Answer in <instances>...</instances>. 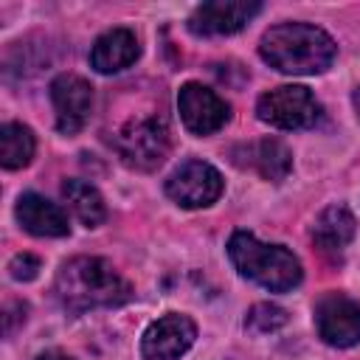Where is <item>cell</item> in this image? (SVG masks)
Segmentation results:
<instances>
[{
    "label": "cell",
    "instance_id": "6da1fadb",
    "mask_svg": "<svg viewBox=\"0 0 360 360\" xmlns=\"http://www.w3.org/2000/svg\"><path fill=\"white\" fill-rule=\"evenodd\" d=\"M53 292L68 312H90V309H112L132 298V284L112 270L107 259L98 256H76L68 259L56 278Z\"/></svg>",
    "mask_w": 360,
    "mask_h": 360
},
{
    "label": "cell",
    "instance_id": "7a4b0ae2",
    "mask_svg": "<svg viewBox=\"0 0 360 360\" xmlns=\"http://www.w3.org/2000/svg\"><path fill=\"white\" fill-rule=\"evenodd\" d=\"M262 59L278 73L292 76H315L323 73L338 53L335 39L309 22H281L264 31L259 42Z\"/></svg>",
    "mask_w": 360,
    "mask_h": 360
},
{
    "label": "cell",
    "instance_id": "3957f363",
    "mask_svg": "<svg viewBox=\"0 0 360 360\" xmlns=\"http://www.w3.org/2000/svg\"><path fill=\"white\" fill-rule=\"evenodd\" d=\"M228 256L239 276L270 292H287L304 278L301 262L287 248L259 242L250 231H236L228 239Z\"/></svg>",
    "mask_w": 360,
    "mask_h": 360
},
{
    "label": "cell",
    "instance_id": "277c9868",
    "mask_svg": "<svg viewBox=\"0 0 360 360\" xmlns=\"http://www.w3.org/2000/svg\"><path fill=\"white\" fill-rule=\"evenodd\" d=\"M169 129L160 118L149 115V118H135L129 124H124L115 135V149L118 158L138 172H152L158 169L166 155H169Z\"/></svg>",
    "mask_w": 360,
    "mask_h": 360
},
{
    "label": "cell",
    "instance_id": "5b68a950",
    "mask_svg": "<svg viewBox=\"0 0 360 360\" xmlns=\"http://www.w3.org/2000/svg\"><path fill=\"white\" fill-rule=\"evenodd\" d=\"M259 121L278 129H307L318 121L321 104L304 84H281L259 96L256 101Z\"/></svg>",
    "mask_w": 360,
    "mask_h": 360
},
{
    "label": "cell",
    "instance_id": "8992f818",
    "mask_svg": "<svg viewBox=\"0 0 360 360\" xmlns=\"http://www.w3.org/2000/svg\"><path fill=\"white\" fill-rule=\"evenodd\" d=\"M315 329L323 343L338 349L360 343V301L343 292H323L315 301Z\"/></svg>",
    "mask_w": 360,
    "mask_h": 360
},
{
    "label": "cell",
    "instance_id": "52a82bcc",
    "mask_svg": "<svg viewBox=\"0 0 360 360\" xmlns=\"http://www.w3.org/2000/svg\"><path fill=\"white\" fill-rule=\"evenodd\" d=\"M166 194L180 208H205V205L219 200V194H222V174L211 163L186 160V163H180L169 174Z\"/></svg>",
    "mask_w": 360,
    "mask_h": 360
},
{
    "label": "cell",
    "instance_id": "ba28073f",
    "mask_svg": "<svg viewBox=\"0 0 360 360\" xmlns=\"http://www.w3.org/2000/svg\"><path fill=\"white\" fill-rule=\"evenodd\" d=\"M177 110L191 135H211L231 118V104L200 82H186L177 93Z\"/></svg>",
    "mask_w": 360,
    "mask_h": 360
},
{
    "label": "cell",
    "instance_id": "9c48e42d",
    "mask_svg": "<svg viewBox=\"0 0 360 360\" xmlns=\"http://www.w3.org/2000/svg\"><path fill=\"white\" fill-rule=\"evenodd\" d=\"M51 101L56 112V129L62 135H76L90 121L93 87L87 79L76 73H59L51 82Z\"/></svg>",
    "mask_w": 360,
    "mask_h": 360
},
{
    "label": "cell",
    "instance_id": "30bf717a",
    "mask_svg": "<svg viewBox=\"0 0 360 360\" xmlns=\"http://www.w3.org/2000/svg\"><path fill=\"white\" fill-rule=\"evenodd\" d=\"M197 338V326L188 315L169 312L146 326L141 338V354L143 360H177L183 357Z\"/></svg>",
    "mask_w": 360,
    "mask_h": 360
},
{
    "label": "cell",
    "instance_id": "8fae6325",
    "mask_svg": "<svg viewBox=\"0 0 360 360\" xmlns=\"http://www.w3.org/2000/svg\"><path fill=\"white\" fill-rule=\"evenodd\" d=\"M262 11V3L253 0H211L191 11L188 31L197 37H225L245 28L248 20H253Z\"/></svg>",
    "mask_w": 360,
    "mask_h": 360
},
{
    "label": "cell",
    "instance_id": "7c38bea8",
    "mask_svg": "<svg viewBox=\"0 0 360 360\" xmlns=\"http://www.w3.org/2000/svg\"><path fill=\"white\" fill-rule=\"evenodd\" d=\"M14 214H17V222L34 236H68L70 231L68 214L37 191H25L17 200Z\"/></svg>",
    "mask_w": 360,
    "mask_h": 360
},
{
    "label": "cell",
    "instance_id": "4fadbf2b",
    "mask_svg": "<svg viewBox=\"0 0 360 360\" xmlns=\"http://www.w3.org/2000/svg\"><path fill=\"white\" fill-rule=\"evenodd\" d=\"M138 56H141V45L129 28H110L90 48V65L98 73H118L135 65Z\"/></svg>",
    "mask_w": 360,
    "mask_h": 360
},
{
    "label": "cell",
    "instance_id": "5bb4252c",
    "mask_svg": "<svg viewBox=\"0 0 360 360\" xmlns=\"http://www.w3.org/2000/svg\"><path fill=\"white\" fill-rule=\"evenodd\" d=\"M354 231H357V219L354 214L335 202V205H326L318 217H315V225H312V242L321 248V250H340L346 248L352 239H354Z\"/></svg>",
    "mask_w": 360,
    "mask_h": 360
},
{
    "label": "cell",
    "instance_id": "9a60e30c",
    "mask_svg": "<svg viewBox=\"0 0 360 360\" xmlns=\"http://www.w3.org/2000/svg\"><path fill=\"white\" fill-rule=\"evenodd\" d=\"M62 197L65 202L70 205V211L79 217L82 225L87 228H98L104 219H107V205H104V197L98 194L96 186H90L87 180H65L62 183Z\"/></svg>",
    "mask_w": 360,
    "mask_h": 360
},
{
    "label": "cell",
    "instance_id": "2e32d148",
    "mask_svg": "<svg viewBox=\"0 0 360 360\" xmlns=\"http://www.w3.org/2000/svg\"><path fill=\"white\" fill-rule=\"evenodd\" d=\"M248 152H250L253 169H256L264 180L278 183V180H284V177L290 174V169H292V152H290V146H287L284 141H278V138H262V141H256Z\"/></svg>",
    "mask_w": 360,
    "mask_h": 360
},
{
    "label": "cell",
    "instance_id": "e0dca14e",
    "mask_svg": "<svg viewBox=\"0 0 360 360\" xmlns=\"http://www.w3.org/2000/svg\"><path fill=\"white\" fill-rule=\"evenodd\" d=\"M37 138L25 124L8 121L0 127V160L6 169H22L31 163Z\"/></svg>",
    "mask_w": 360,
    "mask_h": 360
},
{
    "label": "cell",
    "instance_id": "ac0fdd59",
    "mask_svg": "<svg viewBox=\"0 0 360 360\" xmlns=\"http://www.w3.org/2000/svg\"><path fill=\"white\" fill-rule=\"evenodd\" d=\"M284 323H287V309H281L278 304H270V301L253 304L250 312L245 315V329L253 332V335H270V332H278Z\"/></svg>",
    "mask_w": 360,
    "mask_h": 360
},
{
    "label": "cell",
    "instance_id": "d6986e66",
    "mask_svg": "<svg viewBox=\"0 0 360 360\" xmlns=\"http://www.w3.org/2000/svg\"><path fill=\"white\" fill-rule=\"evenodd\" d=\"M39 267H42V262H39V256H34V253H17V256L8 262V273H11L14 281H31V278H37Z\"/></svg>",
    "mask_w": 360,
    "mask_h": 360
},
{
    "label": "cell",
    "instance_id": "ffe728a7",
    "mask_svg": "<svg viewBox=\"0 0 360 360\" xmlns=\"http://www.w3.org/2000/svg\"><path fill=\"white\" fill-rule=\"evenodd\" d=\"M3 321H6V335H11V332H14V321H25V304H20V301L8 304Z\"/></svg>",
    "mask_w": 360,
    "mask_h": 360
},
{
    "label": "cell",
    "instance_id": "44dd1931",
    "mask_svg": "<svg viewBox=\"0 0 360 360\" xmlns=\"http://www.w3.org/2000/svg\"><path fill=\"white\" fill-rule=\"evenodd\" d=\"M37 360H73V357L65 354V352H59V349H48V352H42Z\"/></svg>",
    "mask_w": 360,
    "mask_h": 360
},
{
    "label": "cell",
    "instance_id": "7402d4cb",
    "mask_svg": "<svg viewBox=\"0 0 360 360\" xmlns=\"http://www.w3.org/2000/svg\"><path fill=\"white\" fill-rule=\"evenodd\" d=\"M352 104H354V112H357V121H360V87L352 93Z\"/></svg>",
    "mask_w": 360,
    "mask_h": 360
}]
</instances>
